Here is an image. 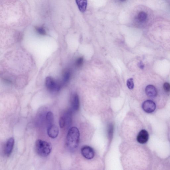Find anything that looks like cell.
Listing matches in <instances>:
<instances>
[{
	"mask_svg": "<svg viewBox=\"0 0 170 170\" xmlns=\"http://www.w3.org/2000/svg\"><path fill=\"white\" fill-rule=\"evenodd\" d=\"M81 153L84 157L88 160L92 159L95 155L94 149L89 146L83 147L81 149Z\"/></svg>",
	"mask_w": 170,
	"mask_h": 170,
	"instance_id": "obj_4",
	"label": "cell"
},
{
	"mask_svg": "<svg viewBox=\"0 0 170 170\" xmlns=\"http://www.w3.org/2000/svg\"><path fill=\"white\" fill-rule=\"evenodd\" d=\"M145 92L147 96L151 98H153L157 96V90L156 88L153 85H149L147 86Z\"/></svg>",
	"mask_w": 170,
	"mask_h": 170,
	"instance_id": "obj_10",
	"label": "cell"
},
{
	"mask_svg": "<svg viewBox=\"0 0 170 170\" xmlns=\"http://www.w3.org/2000/svg\"><path fill=\"white\" fill-rule=\"evenodd\" d=\"M59 125L61 128H63L65 126H66V122L64 116L62 115L60 117L59 120Z\"/></svg>",
	"mask_w": 170,
	"mask_h": 170,
	"instance_id": "obj_16",
	"label": "cell"
},
{
	"mask_svg": "<svg viewBox=\"0 0 170 170\" xmlns=\"http://www.w3.org/2000/svg\"><path fill=\"white\" fill-rule=\"evenodd\" d=\"M76 3L79 10L82 13H84L87 10V0H76Z\"/></svg>",
	"mask_w": 170,
	"mask_h": 170,
	"instance_id": "obj_11",
	"label": "cell"
},
{
	"mask_svg": "<svg viewBox=\"0 0 170 170\" xmlns=\"http://www.w3.org/2000/svg\"><path fill=\"white\" fill-rule=\"evenodd\" d=\"M80 133L78 128L72 127L69 129L66 137V145L70 151H74L78 148L80 141Z\"/></svg>",
	"mask_w": 170,
	"mask_h": 170,
	"instance_id": "obj_1",
	"label": "cell"
},
{
	"mask_svg": "<svg viewBox=\"0 0 170 170\" xmlns=\"http://www.w3.org/2000/svg\"><path fill=\"white\" fill-rule=\"evenodd\" d=\"M113 127L112 125L110 124L108 128V134L109 135L110 138L112 137L113 132Z\"/></svg>",
	"mask_w": 170,
	"mask_h": 170,
	"instance_id": "obj_19",
	"label": "cell"
},
{
	"mask_svg": "<svg viewBox=\"0 0 170 170\" xmlns=\"http://www.w3.org/2000/svg\"><path fill=\"white\" fill-rule=\"evenodd\" d=\"M36 31L40 34L42 35H45L46 34V31L42 28H36Z\"/></svg>",
	"mask_w": 170,
	"mask_h": 170,
	"instance_id": "obj_17",
	"label": "cell"
},
{
	"mask_svg": "<svg viewBox=\"0 0 170 170\" xmlns=\"http://www.w3.org/2000/svg\"><path fill=\"white\" fill-rule=\"evenodd\" d=\"M54 119V117L53 113L51 111L47 112L46 116V120L47 125L49 126L53 124Z\"/></svg>",
	"mask_w": 170,
	"mask_h": 170,
	"instance_id": "obj_12",
	"label": "cell"
},
{
	"mask_svg": "<svg viewBox=\"0 0 170 170\" xmlns=\"http://www.w3.org/2000/svg\"><path fill=\"white\" fill-rule=\"evenodd\" d=\"M127 87L130 89H132L134 87V83L133 78H130L127 81Z\"/></svg>",
	"mask_w": 170,
	"mask_h": 170,
	"instance_id": "obj_15",
	"label": "cell"
},
{
	"mask_svg": "<svg viewBox=\"0 0 170 170\" xmlns=\"http://www.w3.org/2000/svg\"><path fill=\"white\" fill-rule=\"evenodd\" d=\"M148 19V15L145 12L141 11L138 14L137 19L140 22L143 23L145 22Z\"/></svg>",
	"mask_w": 170,
	"mask_h": 170,
	"instance_id": "obj_13",
	"label": "cell"
},
{
	"mask_svg": "<svg viewBox=\"0 0 170 170\" xmlns=\"http://www.w3.org/2000/svg\"><path fill=\"white\" fill-rule=\"evenodd\" d=\"M138 66L141 69H144V65L142 62H140L138 63Z\"/></svg>",
	"mask_w": 170,
	"mask_h": 170,
	"instance_id": "obj_21",
	"label": "cell"
},
{
	"mask_svg": "<svg viewBox=\"0 0 170 170\" xmlns=\"http://www.w3.org/2000/svg\"><path fill=\"white\" fill-rule=\"evenodd\" d=\"M14 145V140L10 138L6 142L4 149V153L7 156H10L12 153Z\"/></svg>",
	"mask_w": 170,
	"mask_h": 170,
	"instance_id": "obj_5",
	"label": "cell"
},
{
	"mask_svg": "<svg viewBox=\"0 0 170 170\" xmlns=\"http://www.w3.org/2000/svg\"><path fill=\"white\" fill-rule=\"evenodd\" d=\"M70 77L71 73L69 71H66L64 72L63 76V83H66L68 82Z\"/></svg>",
	"mask_w": 170,
	"mask_h": 170,
	"instance_id": "obj_14",
	"label": "cell"
},
{
	"mask_svg": "<svg viewBox=\"0 0 170 170\" xmlns=\"http://www.w3.org/2000/svg\"><path fill=\"white\" fill-rule=\"evenodd\" d=\"M45 85L47 89L52 92H58L61 88V85L49 76L47 77L45 80Z\"/></svg>",
	"mask_w": 170,
	"mask_h": 170,
	"instance_id": "obj_3",
	"label": "cell"
},
{
	"mask_svg": "<svg viewBox=\"0 0 170 170\" xmlns=\"http://www.w3.org/2000/svg\"><path fill=\"white\" fill-rule=\"evenodd\" d=\"M120 1L122 2H124L125 1H126V0H120Z\"/></svg>",
	"mask_w": 170,
	"mask_h": 170,
	"instance_id": "obj_22",
	"label": "cell"
},
{
	"mask_svg": "<svg viewBox=\"0 0 170 170\" xmlns=\"http://www.w3.org/2000/svg\"><path fill=\"white\" fill-rule=\"evenodd\" d=\"M149 138V133L145 130L140 131L137 137V140L138 142L141 144H144L148 141Z\"/></svg>",
	"mask_w": 170,
	"mask_h": 170,
	"instance_id": "obj_7",
	"label": "cell"
},
{
	"mask_svg": "<svg viewBox=\"0 0 170 170\" xmlns=\"http://www.w3.org/2000/svg\"><path fill=\"white\" fill-rule=\"evenodd\" d=\"M165 92H170V84L168 83H165L163 86Z\"/></svg>",
	"mask_w": 170,
	"mask_h": 170,
	"instance_id": "obj_18",
	"label": "cell"
},
{
	"mask_svg": "<svg viewBox=\"0 0 170 170\" xmlns=\"http://www.w3.org/2000/svg\"><path fill=\"white\" fill-rule=\"evenodd\" d=\"M143 109L147 113H151L155 111L156 108V104L150 100H147L144 102L142 104Z\"/></svg>",
	"mask_w": 170,
	"mask_h": 170,
	"instance_id": "obj_6",
	"label": "cell"
},
{
	"mask_svg": "<svg viewBox=\"0 0 170 170\" xmlns=\"http://www.w3.org/2000/svg\"><path fill=\"white\" fill-rule=\"evenodd\" d=\"M83 62V58H80L77 60L76 62V65L77 66H80L82 65Z\"/></svg>",
	"mask_w": 170,
	"mask_h": 170,
	"instance_id": "obj_20",
	"label": "cell"
},
{
	"mask_svg": "<svg viewBox=\"0 0 170 170\" xmlns=\"http://www.w3.org/2000/svg\"><path fill=\"white\" fill-rule=\"evenodd\" d=\"M52 147L50 143L39 139L35 143V149L38 155L42 157H46L51 153Z\"/></svg>",
	"mask_w": 170,
	"mask_h": 170,
	"instance_id": "obj_2",
	"label": "cell"
},
{
	"mask_svg": "<svg viewBox=\"0 0 170 170\" xmlns=\"http://www.w3.org/2000/svg\"><path fill=\"white\" fill-rule=\"evenodd\" d=\"M71 104L72 110L77 111L79 109L80 107V101H79V97L76 94H74L72 96L71 100Z\"/></svg>",
	"mask_w": 170,
	"mask_h": 170,
	"instance_id": "obj_9",
	"label": "cell"
},
{
	"mask_svg": "<svg viewBox=\"0 0 170 170\" xmlns=\"http://www.w3.org/2000/svg\"><path fill=\"white\" fill-rule=\"evenodd\" d=\"M47 135L52 139H55L58 137L59 129L57 126L53 124L48 126L47 129Z\"/></svg>",
	"mask_w": 170,
	"mask_h": 170,
	"instance_id": "obj_8",
	"label": "cell"
}]
</instances>
